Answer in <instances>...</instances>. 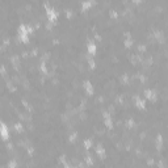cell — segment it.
Here are the masks:
<instances>
[{"instance_id":"603a6c76","label":"cell","mask_w":168,"mask_h":168,"mask_svg":"<svg viewBox=\"0 0 168 168\" xmlns=\"http://www.w3.org/2000/svg\"><path fill=\"white\" fill-rule=\"evenodd\" d=\"M75 138H76V133L71 134V135H70V142H74V141H75Z\"/></svg>"},{"instance_id":"ffe728a7","label":"cell","mask_w":168,"mask_h":168,"mask_svg":"<svg viewBox=\"0 0 168 168\" xmlns=\"http://www.w3.org/2000/svg\"><path fill=\"white\" fill-rule=\"evenodd\" d=\"M126 125H127L129 127H133V126H134V121H133V120H129V121L126 122Z\"/></svg>"},{"instance_id":"9c48e42d","label":"cell","mask_w":168,"mask_h":168,"mask_svg":"<svg viewBox=\"0 0 168 168\" xmlns=\"http://www.w3.org/2000/svg\"><path fill=\"white\" fill-rule=\"evenodd\" d=\"M134 101H135V105L138 106L139 109H144V101L141 100L138 96H135V97H134Z\"/></svg>"},{"instance_id":"5b68a950","label":"cell","mask_w":168,"mask_h":168,"mask_svg":"<svg viewBox=\"0 0 168 168\" xmlns=\"http://www.w3.org/2000/svg\"><path fill=\"white\" fill-rule=\"evenodd\" d=\"M8 137H9V131H8V127H7L5 124H2V138L4 141L8 139Z\"/></svg>"},{"instance_id":"4fadbf2b","label":"cell","mask_w":168,"mask_h":168,"mask_svg":"<svg viewBox=\"0 0 168 168\" xmlns=\"http://www.w3.org/2000/svg\"><path fill=\"white\" fill-rule=\"evenodd\" d=\"M91 146H92V139H86L84 141V147H86L87 150L91 148Z\"/></svg>"},{"instance_id":"cb8c5ba5","label":"cell","mask_w":168,"mask_h":168,"mask_svg":"<svg viewBox=\"0 0 168 168\" xmlns=\"http://www.w3.org/2000/svg\"><path fill=\"white\" fill-rule=\"evenodd\" d=\"M122 81H129V78H127V75H124V76H122Z\"/></svg>"},{"instance_id":"ba28073f","label":"cell","mask_w":168,"mask_h":168,"mask_svg":"<svg viewBox=\"0 0 168 168\" xmlns=\"http://www.w3.org/2000/svg\"><path fill=\"white\" fill-rule=\"evenodd\" d=\"M104 122H105V126L106 127H112V118L108 113H104Z\"/></svg>"},{"instance_id":"7a4b0ae2","label":"cell","mask_w":168,"mask_h":168,"mask_svg":"<svg viewBox=\"0 0 168 168\" xmlns=\"http://www.w3.org/2000/svg\"><path fill=\"white\" fill-rule=\"evenodd\" d=\"M28 34H29V33H28V30H26V25L21 24V25L19 26V40L26 43V42L29 41V36H28Z\"/></svg>"},{"instance_id":"7402d4cb","label":"cell","mask_w":168,"mask_h":168,"mask_svg":"<svg viewBox=\"0 0 168 168\" xmlns=\"http://www.w3.org/2000/svg\"><path fill=\"white\" fill-rule=\"evenodd\" d=\"M110 17H113V19H114V17H117V12L114 11V9L110 11Z\"/></svg>"},{"instance_id":"d6986e66","label":"cell","mask_w":168,"mask_h":168,"mask_svg":"<svg viewBox=\"0 0 168 168\" xmlns=\"http://www.w3.org/2000/svg\"><path fill=\"white\" fill-rule=\"evenodd\" d=\"M8 168H16V162H14V160H11L8 163Z\"/></svg>"},{"instance_id":"9a60e30c","label":"cell","mask_w":168,"mask_h":168,"mask_svg":"<svg viewBox=\"0 0 168 168\" xmlns=\"http://www.w3.org/2000/svg\"><path fill=\"white\" fill-rule=\"evenodd\" d=\"M22 129H24V127H22V125L21 124H14V130H16V131H22Z\"/></svg>"},{"instance_id":"3957f363","label":"cell","mask_w":168,"mask_h":168,"mask_svg":"<svg viewBox=\"0 0 168 168\" xmlns=\"http://www.w3.org/2000/svg\"><path fill=\"white\" fill-rule=\"evenodd\" d=\"M144 96H146L148 100H151V101L156 100V92H155V91H152V89H146V91H144Z\"/></svg>"},{"instance_id":"e0dca14e","label":"cell","mask_w":168,"mask_h":168,"mask_svg":"<svg viewBox=\"0 0 168 168\" xmlns=\"http://www.w3.org/2000/svg\"><path fill=\"white\" fill-rule=\"evenodd\" d=\"M88 63H89V67H91V68H95V66H96V64H95V60L91 58V57H89V59H88Z\"/></svg>"},{"instance_id":"8992f818","label":"cell","mask_w":168,"mask_h":168,"mask_svg":"<svg viewBox=\"0 0 168 168\" xmlns=\"http://www.w3.org/2000/svg\"><path fill=\"white\" fill-rule=\"evenodd\" d=\"M87 49H88V54L89 55H95L96 54V45H95V42H89Z\"/></svg>"},{"instance_id":"30bf717a","label":"cell","mask_w":168,"mask_h":168,"mask_svg":"<svg viewBox=\"0 0 168 168\" xmlns=\"http://www.w3.org/2000/svg\"><path fill=\"white\" fill-rule=\"evenodd\" d=\"M95 4V2H83L81 3V8H83V11H86V9H88L89 7H92Z\"/></svg>"},{"instance_id":"6da1fadb","label":"cell","mask_w":168,"mask_h":168,"mask_svg":"<svg viewBox=\"0 0 168 168\" xmlns=\"http://www.w3.org/2000/svg\"><path fill=\"white\" fill-rule=\"evenodd\" d=\"M45 7H46V14H47L49 22H50V24H53V22L57 20V17H58V12H57L54 8H51V7H50L47 3L45 4Z\"/></svg>"},{"instance_id":"277c9868","label":"cell","mask_w":168,"mask_h":168,"mask_svg":"<svg viewBox=\"0 0 168 168\" xmlns=\"http://www.w3.org/2000/svg\"><path fill=\"white\" fill-rule=\"evenodd\" d=\"M83 87H84V89L87 91L88 95H93V87H92V84H91V81L86 80V81H84V84H83Z\"/></svg>"},{"instance_id":"ac0fdd59","label":"cell","mask_w":168,"mask_h":168,"mask_svg":"<svg viewBox=\"0 0 168 168\" xmlns=\"http://www.w3.org/2000/svg\"><path fill=\"white\" fill-rule=\"evenodd\" d=\"M86 162H87V164H89V165H92V164H93V160H92V158H91L89 155L86 158Z\"/></svg>"},{"instance_id":"52a82bcc","label":"cell","mask_w":168,"mask_h":168,"mask_svg":"<svg viewBox=\"0 0 168 168\" xmlns=\"http://www.w3.org/2000/svg\"><path fill=\"white\" fill-rule=\"evenodd\" d=\"M96 154H97L98 156H100L101 159H103V158H105V148L101 146V144H98V146L96 147Z\"/></svg>"},{"instance_id":"484cf974","label":"cell","mask_w":168,"mask_h":168,"mask_svg":"<svg viewBox=\"0 0 168 168\" xmlns=\"http://www.w3.org/2000/svg\"><path fill=\"white\" fill-rule=\"evenodd\" d=\"M66 168H75V167H71V165H66Z\"/></svg>"},{"instance_id":"44dd1931","label":"cell","mask_w":168,"mask_h":168,"mask_svg":"<svg viewBox=\"0 0 168 168\" xmlns=\"http://www.w3.org/2000/svg\"><path fill=\"white\" fill-rule=\"evenodd\" d=\"M26 30H28V33H32V32H33V26L30 25V24H28V25H26Z\"/></svg>"},{"instance_id":"2e32d148","label":"cell","mask_w":168,"mask_h":168,"mask_svg":"<svg viewBox=\"0 0 168 168\" xmlns=\"http://www.w3.org/2000/svg\"><path fill=\"white\" fill-rule=\"evenodd\" d=\"M131 45H133V40H131V38H127V40H125V46L126 47H130Z\"/></svg>"},{"instance_id":"5bb4252c","label":"cell","mask_w":168,"mask_h":168,"mask_svg":"<svg viewBox=\"0 0 168 168\" xmlns=\"http://www.w3.org/2000/svg\"><path fill=\"white\" fill-rule=\"evenodd\" d=\"M40 68H41V71H42L43 74H46V72H47V70H46V63H45V62H41Z\"/></svg>"},{"instance_id":"8fae6325","label":"cell","mask_w":168,"mask_h":168,"mask_svg":"<svg viewBox=\"0 0 168 168\" xmlns=\"http://www.w3.org/2000/svg\"><path fill=\"white\" fill-rule=\"evenodd\" d=\"M163 146V138H162V135H158V138H156V148L160 150Z\"/></svg>"},{"instance_id":"d4e9b609","label":"cell","mask_w":168,"mask_h":168,"mask_svg":"<svg viewBox=\"0 0 168 168\" xmlns=\"http://www.w3.org/2000/svg\"><path fill=\"white\" fill-rule=\"evenodd\" d=\"M66 13H67V16L70 17V16H71V9H67V11H66Z\"/></svg>"},{"instance_id":"7c38bea8","label":"cell","mask_w":168,"mask_h":168,"mask_svg":"<svg viewBox=\"0 0 168 168\" xmlns=\"http://www.w3.org/2000/svg\"><path fill=\"white\" fill-rule=\"evenodd\" d=\"M155 37H156V40L159 41V42H163L164 41V37H163V33L160 32V30H156L155 32Z\"/></svg>"}]
</instances>
